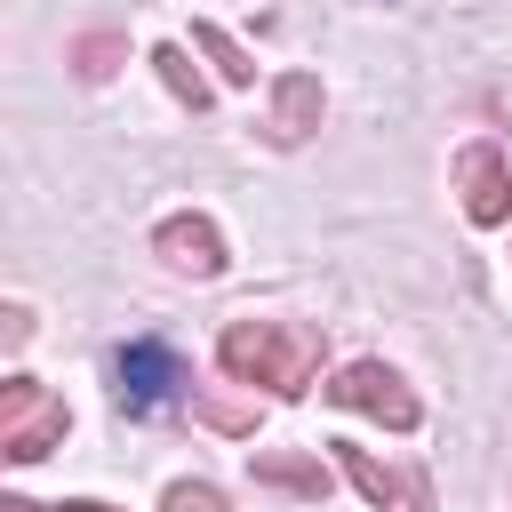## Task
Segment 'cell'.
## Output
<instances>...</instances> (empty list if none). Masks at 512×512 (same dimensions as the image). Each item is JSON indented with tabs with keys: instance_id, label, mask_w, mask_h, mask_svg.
<instances>
[{
	"instance_id": "6",
	"label": "cell",
	"mask_w": 512,
	"mask_h": 512,
	"mask_svg": "<svg viewBox=\"0 0 512 512\" xmlns=\"http://www.w3.org/2000/svg\"><path fill=\"white\" fill-rule=\"evenodd\" d=\"M152 240H160V256H168L176 272H192V280H216V272H224V232H216L208 216H168Z\"/></svg>"
},
{
	"instance_id": "2",
	"label": "cell",
	"mask_w": 512,
	"mask_h": 512,
	"mask_svg": "<svg viewBox=\"0 0 512 512\" xmlns=\"http://www.w3.org/2000/svg\"><path fill=\"white\" fill-rule=\"evenodd\" d=\"M64 432H72V408H64L48 384H32V376H8V384H0V456H8V464L48 456Z\"/></svg>"
},
{
	"instance_id": "13",
	"label": "cell",
	"mask_w": 512,
	"mask_h": 512,
	"mask_svg": "<svg viewBox=\"0 0 512 512\" xmlns=\"http://www.w3.org/2000/svg\"><path fill=\"white\" fill-rule=\"evenodd\" d=\"M160 504H168V512H232V504H224V488H208V480H176Z\"/></svg>"
},
{
	"instance_id": "8",
	"label": "cell",
	"mask_w": 512,
	"mask_h": 512,
	"mask_svg": "<svg viewBox=\"0 0 512 512\" xmlns=\"http://www.w3.org/2000/svg\"><path fill=\"white\" fill-rule=\"evenodd\" d=\"M320 128V80L312 72H280L272 80V120H264V136L272 144H304Z\"/></svg>"
},
{
	"instance_id": "12",
	"label": "cell",
	"mask_w": 512,
	"mask_h": 512,
	"mask_svg": "<svg viewBox=\"0 0 512 512\" xmlns=\"http://www.w3.org/2000/svg\"><path fill=\"white\" fill-rule=\"evenodd\" d=\"M120 56H128V40H120V32H88V40H72L80 80H112V72H120Z\"/></svg>"
},
{
	"instance_id": "7",
	"label": "cell",
	"mask_w": 512,
	"mask_h": 512,
	"mask_svg": "<svg viewBox=\"0 0 512 512\" xmlns=\"http://www.w3.org/2000/svg\"><path fill=\"white\" fill-rule=\"evenodd\" d=\"M336 464H344V480H352L368 504H408V512H432V488H424V480H400V472H392V464H376L368 448L336 440Z\"/></svg>"
},
{
	"instance_id": "4",
	"label": "cell",
	"mask_w": 512,
	"mask_h": 512,
	"mask_svg": "<svg viewBox=\"0 0 512 512\" xmlns=\"http://www.w3.org/2000/svg\"><path fill=\"white\" fill-rule=\"evenodd\" d=\"M328 400L336 408H360V416H384L392 432H416V392L384 368V360H352V368H336V384H328Z\"/></svg>"
},
{
	"instance_id": "1",
	"label": "cell",
	"mask_w": 512,
	"mask_h": 512,
	"mask_svg": "<svg viewBox=\"0 0 512 512\" xmlns=\"http://www.w3.org/2000/svg\"><path fill=\"white\" fill-rule=\"evenodd\" d=\"M216 360L240 376V384H264L280 400H296L320 368V328H288V320H232L216 336Z\"/></svg>"
},
{
	"instance_id": "11",
	"label": "cell",
	"mask_w": 512,
	"mask_h": 512,
	"mask_svg": "<svg viewBox=\"0 0 512 512\" xmlns=\"http://www.w3.org/2000/svg\"><path fill=\"white\" fill-rule=\"evenodd\" d=\"M152 64H160V80H168V96H176V104H192V112H208V80L192 72V56H184L176 40H168V48H152Z\"/></svg>"
},
{
	"instance_id": "3",
	"label": "cell",
	"mask_w": 512,
	"mask_h": 512,
	"mask_svg": "<svg viewBox=\"0 0 512 512\" xmlns=\"http://www.w3.org/2000/svg\"><path fill=\"white\" fill-rule=\"evenodd\" d=\"M184 384H192V376H184V360H176L168 344H152V336H144V344H128V352L112 360V400H120L128 416H152V408H168Z\"/></svg>"
},
{
	"instance_id": "16",
	"label": "cell",
	"mask_w": 512,
	"mask_h": 512,
	"mask_svg": "<svg viewBox=\"0 0 512 512\" xmlns=\"http://www.w3.org/2000/svg\"><path fill=\"white\" fill-rule=\"evenodd\" d=\"M64 512H112V504H96V496H80V504H64Z\"/></svg>"
},
{
	"instance_id": "15",
	"label": "cell",
	"mask_w": 512,
	"mask_h": 512,
	"mask_svg": "<svg viewBox=\"0 0 512 512\" xmlns=\"http://www.w3.org/2000/svg\"><path fill=\"white\" fill-rule=\"evenodd\" d=\"M0 512H40V504H24V496H0Z\"/></svg>"
},
{
	"instance_id": "14",
	"label": "cell",
	"mask_w": 512,
	"mask_h": 512,
	"mask_svg": "<svg viewBox=\"0 0 512 512\" xmlns=\"http://www.w3.org/2000/svg\"><path fill=\"white\" fill-rule=\"evenodd\" d=\"M0 336H8V344H24V336H32V312H24V304H8V312H0Z\"/></svg>"
},
{
	"instance_id": "10",
	"label": "cell",
	"mask_w": 512,
	"mask_h": 512,
	"mask_svg": "<svg viewBox=\"0 0 512 512\" xmlns=\"http://www.w3.org/2000/svg\"><path fill=\"white\" fill-rule=\"evenodd\" d=\"M192 48H200V56H208V64H216L232 88H248V80H256V64L240 56V40H232V32H216V24H192Z\"/></svg>"
},
{
	"instance_id": "9",
	"label": "cell",
	"mask_w": 512,
	"mask_h": 512,
	"mask_svg": "<svg viewBox=\"0 0 512 512\" xmlns=\"http://www.w3.org/2000/svg\"><path fill=\"white\" fill-rule=\"evenodd\" d=\"M256 480H272V488H296V496H312V504L328 496V472H320L312 456H280V448H264V456H256Z\"/></svg>"
},
{
	"instance_id": "5",
	"label": "cell",
	"mask_w": 512,
	"mask_h": 512,
	"mask_svg": "<svg viewBox=\"0 0 512 512\" xmlns=\"http://www.w3.org/2000/svg\"><path fill=\"white\" fill-rule=\"evenodd\" d=\"M456 192H464V216L472 224H504L512 216V168L496 144H464L456 152Z\"/></svg>"
}]
</instances>
